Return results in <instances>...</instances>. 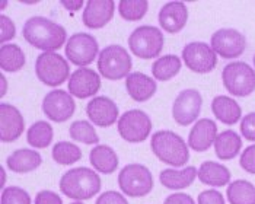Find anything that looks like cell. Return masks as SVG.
<instances>
[{
  "instance_id": "40",
  "label": "cell",
  "mask_w": 255,
  "mask_h": 204,
  "mask_svg": "<svg viewBox=\"0 0 255 204\" xmlns=\"http://www.w3.org/2000/svg\"><path fill=\"white\" fill-rule=\"evenodd\" d=\"M95 204H128V202L124 194L110 190V191H104L97 199Z\"/></svg>"
},
{
  "instance_id": "17",
  "label": "cell",
  "mask_w": 255,
  "mask_h": 204,
  "mask_svg": "<svg viewBox=\"0 0 255 204\" xmlns=\"http://www.w3.org/2000/svg\"><path fill=\"white\" fill-rule=\"evenodd\" d=\"M114 12L116 3L113 0H89L85 4L82 22L89 29H99L113 19Z\"/></svg>"
},
{
  "instance_id": "38",
  "label": "cell",
  "mask_w": 255,
  "mask_h": 204,
  "mask_svg": "<svg viewBox=\"0 0 255 204\" xmlns=\"http://www.w3.org/2000/svg\"><path fill=\"white\" fill-rule=\"evenodd\" d=\"M241 134L245 140L255 142V112H250L241 120Z\"/></svg>"
},
{
  "instance_id": "44",
  "label": "cell",
  "mask_w": 255,
  "mask_h": 204,
  "mask_svg": "<svg viewBox=\"0 0 255 204\" xmlns=\"http://www.w3.org/2000/svg\"><path fill=\"white\" fill-rule=\"evenodd\" d=\"M0 81H1V92H0V97H4L6 95V89H7V83H6L4 75H0Z\"/></svg>"
},
{
  "instance_id": "9",
  "label": "cell",
  "mask_w": 255,
  "mask_h": 204,
  "mask_svg": "<svg viewBox=\"0 0 255 204\" xmlns=\"http://www.w3.org/2000/svg\"><path fill=\"white\" fill-rule=\"evenodd\" d=\"M117 130L127 143H143L152 131V120L141 109H128L118 118Z\"/></svg>"
},
{
  "instance_id": "19",
  "label": "cell",
  "mask_w": 255,
  "mask_h": 204,
  "mask_svg": "<svg viewBox=\"0 0 255 204\" xmlns=\"http://www.w3.org/2000/svg\"><path fill=\"white\" fill-rule=\"evenodd\" d=\"M157 20L163 31L169 34H178L187 25L188 9L184 1H168L160 7Z\"/></svg>"
},
{
  "instance_id": "22",
  "label": "cell",
  "mask_w": 255,
  "mask_h": 204,
  "mask_svg": "<svg viewBox=\"0 0 255 204\" xmlns=\"http://www.w3.org/2000/svg\"><path fill=\"white\" fill-rule=\"evenodd\" d=\"M197 178L204 185L220 188V187L231 184L232 175H231V171L228 169V166L215 162V161H206L200 165Z\"/></svg>"
},
{
  "instance_id": "32",
  "label": "cell",
  "mask_w": 255,
  "mask_h": 204,
  "mask_svg": "<svg viewBox=\"0 0 255 204\" xmlns=\"http://www.w3.org/2000/svg\"><path fill=\"white\" fill-rule=\"evenodd\" d=\"M51 156L56 163L63 165V166H70L82 159V150L75 143L59 142L54 144Z\"/></svg>"
},
{
  "instance_id": "23",
  "label": "cell",
  "mask_w": 255,
  "mask_h": 204,
  "mask_svg": "<svg viewBox=\"0 0 255 204\" xmlns=\"http://www.w3.org/2000/svg\"><path fill=\"white\" fill-rule=\"evenodd\" d=\"M198 169L196 166H185L184 169H163L159 174L160 184L168 190H184L196 181Z\"/></svg>"
},
{
  "instance_id": "46",
  "label": "cell",
  "mask_w": 255,
  "mask_h": 204,
  "mask_svg": "<svg viewBox=\"0 0 255 204\" xmlns=\"http://www.w3.org/2000/svg\"><path fill=\"white\" fill-rule=\"evenodd\" d=\"M6 3H7V1H4V0L1 1V9H4V7H6Z\"/></svg>"
},
{
  "instance_id": "13",
  "label": "cell",
  "mask_w": 255,
  "mask_h": 204,
  "mask_svg": "<svg viewBox=\"0 0 255 204\" xmlns=\"http://www.w3.org/2000/svg\"><path fill=\"white\" fill-rule=\"evenodd\" d=\"M44 115L54 122H64L73 117L76 103L73 97L63 89H54L48 92L41 103Z\"/></svg>"
},
{
  "instance_id": "26",
  "label": "cell",
  "mask_w": 255,
  "mask_h": 204,
  "mask_svg": "<svg viewBox=\"0 0 255 204\" xmlns=\"http://www.w3.org/2000/svg\"><path fill=\"white\" fill-rule=\"evenodd\" d=\"M212 111L217 120L226 125H234L239 120H242V108L231 97H215L212 101Z\"/></svg>"
},
{
  "instance_id": "34",
  "label": "cell",
  "mask_w": 255,
  "mask_h": 204,
  "mask_svg": "<svg viewBox=\"0 0 255 204\" xmlns=\"http://www.w3.org/2000/svg\"><path fill=\"white\" fill-rule=\"evenodd\" d=\"M149 9V1L146 0H121L118 3V12L121 18L128 22H136L144 18Z\"/></svg>"
},
{
  "instance_id": "11",
  "label": "cell",
  "mask_w": 255,
  "mask_h": 204,
  "mask_svg": "<svg viewBox=\"0 0 255 204\" xmlns=\"http://www.w3.org/2000/svg\"><path fill=\"white\" fill-rule=\"evenodd\" d=\"M99 45L97 38L86 32L73 34L66 44L64 53L70 63L79 67H86L97 59Z\"/></svg>"
},
{
  "instance_id": "20",
  "label": "cell",
  "mask_w": 255,
  "mask_h": 204,
  "mask_svg": "<svg viewBox=\"0 0 255 204\" xmlns=\"http://www.w3.org/2000/svg\"><path fill=\"white\" fill-rule=\"evenodd\" d=\"M217 136V124L210 118H201L196 121L188 134V147L196 150L198 153L209 150L215 146Z\"/></svg>"
},
{
  "instance_id": "27",
  "label": "cell",
  "mask_w": 255,
  "mask_h": 204,
  "mask_svg": "<svg viewBox=\"0 0 255 204\" xmlns=\"http://www.w3.org/2000/svg\"><path fill=\"white\" fill-rule=\"evenodd\" d=\"M242 137L234 130H225L219 133L215 142L216 156L222 161H231L241 153Z\"/></svg>"
},
{
  "instance_id": "33",
  "label": "cell",
  "mask_w": 255,
  "mask_h": 204,
  "mask_svg": "<svg viewBox=\"0 0 255 204\" xmlns=\"http://www.w3.org/2000/svg\"><path fill=\"white\" fill-rule=\"evenodd\" d=\"M69 134L75 142L98 146V133L94 128V125L89 121H86V120H78V121L72 122L70 127H69Z\"/></svg>"
},
{
  "instance_id": "45",
  "label": "cell",
  "mask_w": 255,
  "mask_h": 204,
  "mask_svg": "<svg viewBox=\"0 0 255 204\" xmlns=\"http://www.w3.org/2000/svg\"><path fill=\"white\" fill-rule=\"evenodd\" d=\"M0 172H1V190H4V183H6V172H4V168L1 166L0 168Z\"/></svg>"
},
{
  "instance_id": "29",
  "label": "cell",
  "mask_w": 255,
  "mask_h": 204,
  "mask_svg": "<svg viewBox=\"0 0 255 204\" xmlns=\"http://www.w3.org/2000/svg\"><path fill=\"white\" fill-rule=\"evenodd\" d=\"M182 67V60L175 56V54H166L156 59L152 64V73L153 78L159 82L171 81L172 78H175L179 70Z\"/></svg>"
},
{
  "instance_id": "35",
  "label": "cell",
  "mask_w": 255,
  "mask_h": 204,
  "mask_svg": "<svg viewBox=\"0 0 255 204\" xmlns=\"http://www.w3.org/2000/svg\"><path fill=\"white\" fill-rule=\"evenodd\" d=\"M1 204H32L31 196L28 194L26 190L16 187V185H9L4 190H1Z\"/></svg>"
},
{
  "instance_id": "6",
  "label": "cell",
  "mask_w": 255,
  "mask_h": 204,
  "mask_svg": "<svg viewBox=\"0 0 255 204\" xmlns=\"http://www.w3.org/2000/svg\"><path fill=\"white\" fill-rule=\"evenodd\" d=\"M222 82L232 97H250L255 91V70L245 61H232L223 67Z\"/></svg>"
},
{
  "instance_id": "12",
  "label": "cell",
  "mask_w": 255,
  "mask_h": 204,
  "mask_svg": "<svg viewBox=\"0 0 255 204\" xmlns=\"http://www.w3.org/2000/svg\"><path fill=\"white\" fill-rule=\"evenodd\" d=\"M210 45L217 56L226 60L238 59L247 48V38L242 32L234 28H220L212 35Z\"/></svg>"
},
{
  "instance_id": "48",
  "label": "cell",
  "mask_w": 255,
  "mask_h": 204,
  "mask_svg": "<svg viewBox=\"0 0 255 204\" xmlns=\"http://www.w3.org/2000/svg\"><path fill=\"white\" fill-rule=\"evenodd\" d=\"M253 61H254V67H255V54H254V59H253Z\"/></svg>"
},
{
  "instance_id": "15",
  "label": "cell",
  "mask_w": 255,
  "mask_h": 204,
  "mask_svg": "<svg viewBox=\"0 0 255 204\" xmlns=\"http://www.w3.org/2000/svg\"><path fill=\"white\" fill-rule=\"evenodd\" d=\"M99 88L101 76L89 67H79L78 70L70 75L67 83L69 94L79 100H86L91 97L95 98V95L99 92Z\"/></svg>"
},
{
  "instance_id": "47",
  "label": "cell",
  "mask_w": 255,
  "mask_h": 204,
  "mask_svg": "<svg viewBox=\"0 0 255 204\" xmlns=\"http://www.w3.org/2000/svg\"><path fill=\"white\" fill-rule=\"evenodd\" d=\"M70 204H85L83 202H73V203H70Z\"/></svg>"
},
{
  "instance_id": "30",
  "label": "cell",
  "mask_w": 255,
  "mask_h": 204,
  "mask_svg": "<svg viewBox=\"0 0 255 204\" xmlns=\"http://www.w3.org/2000/svg\"><path fill=\"white\" fill-rule=\"evenodd\" d=\"M226 196L231 204H255L254 184L247 180H235L228 185Z\"/></svg>"
},
{
  "instance_id": "16",
  "label": "cell",
  "mask_w": 255,
  "mask_h": 204,
  "mask_svg": "<svg viewBox=\"0 0 255 204\" xmlns=\"http://www.w3.org/2000/svg\"><path fill=\"white\" fill-rule=\"evenodd\" d=\"M25 130V120L20 111L10 103H0V140L3 143L16 142Z\"/></svg>"
},
{
  "instance_id": "7",
  "label": "cell",
  "mask_w": 255,
  "mask_h": 204,
  "mask_svg": "<svg viewBox=\"0 0 255 204\" xmlns=\"http://www.w3.org/2000/svg\"><path fill=\"white\" fill-rule=\"evenodd\" d=\"M128 48L141 60L156 59L163 48V34L157 26H137L128 37Z\"/></svg>"
},
{
  "instance_id": "37",
  "label": "cell",
  "mask_w": 255,
  "mask_h": 204,
  "mask_svg": "<svg viewBox=\"0 0 255 204\" xmlns=\"http://www.w3.org/2000/svg\"><path fill=\"white\" fill-rule=\"evenodd\" d=\"M239 165L245 172L255 175V144L245 147L239 158Z\"/></svg>"
},
{
  "instance_id": "36",
  "label": "cell",
  "mask_w": 255,
  "mask_h": 204,
  "mask_svg": "<svg viewBox=\"0 0 255 204\" xmlns=\"http://www.w3.org/2000/svg\"><path fill=\"white\" fill-rule=\"evenodd\" d=\"M16 35L15 22L6 15H0V41L6 44L7 41L13 40Z\"/></svg>"
},
{
  "instance_id": "21",
  "label": "cell",
  "mask_w": 255,
  "mask_h": 204,
  "mask_svg": "<svg viewBox=\"0 0 255 204\" xmlns=\"http://www.w3.org/2000/svg\"><path fill=\"white\" fill-rule=\"evenodd\" d=\"M126 89L133 101L146 102L156 94L157 85L155 79L149 78L147 75L134 72L126 78Z\"/></svg>"
},
{
  "instance_id": "1",
  "label": "cell",
  "mask_w": 255,
  "mask_h": 204,
  "mask_svg": "<svg viewBox=\"0 0 255 204\" xmlns=\"http://www.w3.org/2000/svg\"><path fill=\"white\" fill-rule=\"evenodd\" d=\"M22 35L28 44L42 50V53H57L67 44V32L64 26L44 16H32L23 23Z\"/></svg>"
},
{
  "instance_id": "39",
  "label": "cell",
  "mask_w": 255,
  "mask_h": 204,
  "mask_svg": "<svg viewBox=\"0 0 255 204\" xmlns=\"http://www.w3.org/2000/svg\"><path fill=\"white\" fill-rule=\"evenodd\" d=\"M198 204H226L225 197L219 190H204L197 197Z\"/></svg>"
},
{
  "instance_id": "3",
  "label": "cell",
  "mask_w": 255,
  "mask_h": 204,
  "mask_svg": "<svg viewBox=\"0 0 255 204\" xmlns=\"http://www.w3.org/2000/svg\"><path fill=\"white\" fill-rule=\"evenodd\" d=\"M150 147L153 155L165 165L184 166L190 161L188 143L171 130L156 131L150 139Z\"/></svg>"
},
{
  "instance_id": "43",
  "label": "cell",
  "mask_w": 255,
  "mask_h": 204,
  "mask_svg": "<svg viewBox=\"0 0 255 204\" xmlns=\"http://www.w3.org/2000/svg\"><path fill=\"white\" fill-rule=\"evenodd\" d=\"M60 3L63 4L64 9H67L69 12L75 13V12H78V10H80L83 7L85 1L83 0H61Z\"/></svg>"
},
{
  "instance_id": "41",
  "label": "cell",
  "mask_w": 255,
  "mask_h": 204,
  "mask_svg": "<svg viewBox=\"0 0 255 204\" xmlns=\"http://www.w3.org/2000/svg\"><path fill=\"white\" fill-rule=\"evenodd\" d=\"M34 204H63V200L57 193L51 190H42L37 193Z\"/></svg>"
},
{
  "instance_id": "24",
  "label": "cell",
  "mask_w": 255,
  "mask_h": 204,
  "mask_svg": "<svg viewBox=\"0 0 255 204\" xmlns=\"http://www.w3.org/2000/svg\"><path fill=\"white\" fill-rule=\"evenodd\" d=\"M42 162V158L37 150L32 149H18L12 155L7 156L6 165L9 171L15 174H28L38 168Z\"/></svg>"
},
{
  "instance_id": "18",
  "label": "cell",
  "mask_w": 255,
  "mask_h": 204,
  "mask_svg": "<svg viewBox=\"0 0 255 204\" xmlns=\"http://www.w3.org/2000/svg\"><path fill=\"white\" fill-rule=\"evenodd\" d=\"M86 114L91 122L98 127H111L118 122V106L108 97H95L86 105Z\"/></svg>"
},
{
  "instance_id": "10",
  "label": "cell",
  "mask_w": 255,
  "mask_h": 204,
  "mask_svg": "<svg viewBox=\"0 0 255 204\" xmlns=\"http://www.w3.org/2000/svg\"><path fill=\"white\" fill-rule=\"evenodd\" d=\"M182 61L191 72L207 75L216 69L217 54L207 42L193 41L182 48Z\"/></svg>"
},
{
  "instance_id": "31",
  "label": "cell",
  "mask_w": 255,
  "mask_h": 204,
  "mask_svg": "<svg viewBox=\"0 0 255 204\" xmlns=\"http://www.w3.org/2000/svg\"><path fill=\"white\" fill-rule=\"evenodd\" d=\"M53 127L48 121H35L26 131V142L35 149H45L53 143Z\"/></svg>"
},
{
  "instance_id": "2",
  "label": "cell",
  "mask_w": 255,
  "mask_h": 204,
  "mask_svg": "<svg viewBox=\"0 0 255 204\" xmlns=\"http://www.w3.org/2000/svg\"><path fill=\"white\" fill-rule=\"evenodd\" d=\"M59 187L66 197L75 202H85L98 194L102 187V181L94 169L86 166H78L69 169L61 175Z\"/></svg>"
},
{
  "instance_id": "25",
  "label": "cell",
  "mask_w": 255,
  "mask_h": 204,
  "mask_svg": "<svg viewBox=\"0 0 255 204\" xmlns=\"http://www.w3.org/2000/svg\"><path fill=\"white\" fill-rule=\"evenodd\" d=\"M89 162H91V166H94L95 171H98L104 175H110L114 171H117L120 159H118L116 150L111 146L98 144L91 150Z\"/></svg>"
},
{
  "instance_id": "42",
  "label": "cell",
  "mask_w": 255,
  "mask_h": 204,
  "mask_svg": "<svg viewBox=\"0 0 255 204\" xmlns=\"http://www.w3.org/2000/svg\"><path fill=\"white\" fill-rule=\"evenodd\" d=\"M163 204H196L194 199L187 193H172L165 199Z\"/></svg>"
},
{
  "instance_id": "5",
  "label": "cell",
  "mask_w": 255,
  "mask_h": 204,
  "mask_svg": "<svg viewBox=\"0 0 255 204\" xmlns=\"http://www.w3.org/2000/svg\"><path fill=\"white\" fill-rule=\"evenodd\" d=\"M118 187L127 197H144L153 190L152 172L141 163H128L118 174Z\"/></svg>"
},
{
  "instance_id": "8",
  "label": "cell",
  "mask_w": 255,
  "mask_h": 204,
  "mask_svg": "<svg viewBox=\"0 0 255 204\" xmlns=\"http://www.w3.org/2000/svg\"><path fill=\"white\" fill-rule=\"evenodd\" d=\"M35 75L45 86L57 88L70 78V66L59 53H41L35 61Z\"/></svg>"
},
{
  "instance_id": "28",
  "label": "cell",
  "mask_w": 255,
  "mask_h": 204,
  "mask_svg": "<svg viewBox=\"0 0 255 204\" xmlns=\"http://www.w3.org/2000/svg\"><path fill=\"white\" fill-rule=\"evenodd\" d=\"M26 57L23 50L16 44H3L0 47V67L3 72L16 73L25 66Z\"/></svg>"
},
{
  "instance_id": "4",
  "label": "cell",
  "mask_w": 255,
  "mask_h": 204,
  "mask_svg": "<svg viewBox=\"0 0 255 204\" xmlns=\"http://www.w3.org/2000/svg\"><path fill=\"white\" fill-rule=\"evenodd\" d=\"M131 57L128 51L118 44L107 45L98 56L99 75L108 81H121L130 75Z\"/></svg>"
},
{
  "instance_id": "14",
  "label": "cell",
  "mask_w": 255,
  "mask_h": 204,
  "mask_svg": "<svg viewBox=\"0 0 255 204\" xmlns=\"http://www.w3.org/2000/svg\"><path fill=\"white\" fill-rule=\"evenodd\" d=\"M203 97L197 89H184L177 95L172 105V117L177 124L185 127L196 121L201 112Z\"/></svg>"
}]
</instances>
